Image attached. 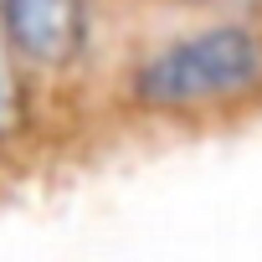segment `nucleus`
<instances>
[{"label": "nucleus", "mask_w": 262, "mask_h": 262, "mask_svg": "<svg viewBox=\"0 0 262 262\" xmlns=\"http://www.w3.org/2000/svg\"><path fill=\"white\" fill-rule=\"evenodd\" d=\"M0 36L16 62L67 67L88 47V0H0Z\"/></svg>", "instance_id": "nucleus-2"}, {"label": "nucleus", "mask_w": 262, "mask_h": 262, "mask_svg": "<svg viewBox=\"0 0 262 262\" xmlns=\"http://www.w3.org/2000/svg\"><path fill=\"white\" fill-rule=\"evenodd\" d=\"M16 128H21V77L6 36H0V139H11Z\"/></svg>", "instance_id": "nucleus-3"}, {"label": "nucleus", "mask_w": 262, "mask_h": 262, "mask_svg": "<svg viewBox=\"0 0 262 262\" xmlns=\"http://www.w3.org/2000/svg\"><path fill=\"white\" fill-rule=\"evenodd\" d=\"M262 88V31L247 21H211L175 31L128 67V93L155 113H190L252 98Z\"/></svg>", "instance_id": "nucleus-1"}]
</instances>
